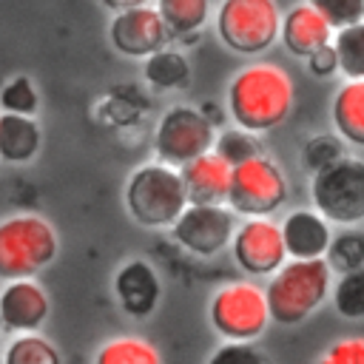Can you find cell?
Listing matches in <instances>:
<instances>
[{"instance_id":"6da1fadb","label":"cell","mask_w":364,"mask_h":364,"mask_svg":"<svg viewBox=\"0 0 364 364\" xmlns=\"http://www.w3.org/2000/svg\"><path fill=\"white\" fill-rule=\"evenodd\" d=\"M293 80L276 63H250L228 85V114L239 131L264 134L279 128L293 111Z\"/></svg>"},{"instance_id":"7a4b0ae2","label":"cell","mask_w":364,"mask_h":364,"mask_svg":"<svg viewBox=\"0 0 364 364\" xmlns=\"http://www.w3.org/2000/svg\"><path fill=\"white\" fill-rule=\"evenodd\" d=\"M330 267L324 259L313 262H284L264 287L267 316L276 324L293 327L316 313L330 296Z\"/></svg>"},{"instance_id":"3957f363","label":"cell","mask_w":364,"mask_h":364,"mask_svg":"<svg viewBox=\"0 0 364 364\" xmlns=\"http://www.w3.org/2000/svg\"><path fill=\"white\" fill-rule=\"evenodd\" d=\"M57 230L37 213H17L0 219V279L23 282L34 279L57 259Z\"/></svg>"},{"instance_id":"277c9868","label":"cell","mask_w":364,"mask_h":364,"mask_svg":"<svg viewBox=\"0 0 364 364\" xmlns=\"http://www.w3.org/2000/svg\"><path fill=\"white\" fill-rule=\"evenodd\" d=\"M125 208L142 228H171L188 208L179 171L162 162L139 165L125 182Z\"/></svg>"},{"instance_id":"5b68a950","label":"cell","mask_w":364,"mask_h":364,"mask_svg":"<svg viewBox=\"0 0 364 364\" xmlns=\"http://www.w3.org/2000/svg\"><path fill=\"white\" fill-rule=\"evenodd\" d=\"M279 6L273 0H225L216 6V34L225 48L253 57L279 37Z\"/></svg>"},{"instance_id":"8992f818","label":"cell","mask_w":364,"mask_h":364,"mask_svg":"<svg viewBox=\"0 0 364 364\" xmlns=\"http://www.w3.org/2000/svg\"><path fill=\"white\" fill-rule=\"evenodd\" d=\"M208 318L222 338L250 344L267 330L270 321L264 290L253 282H230L213 293L208 304Z\"/></svg>"},{"instance_id":"52a82bcc","label":"cell","mask_w":364,"mask_h":364,"mask_svg":"<svg viewBox=\"0 0 364 364\" xmlns=\"http://www.w3.org/2000/svg\"><path fill=\"white\" fill-rule=\"evenodd\" d=\"M316 213L327 225L364 222V159L344 156L338 165L321 171L310 182Z\"/></svg>"},{"instance_id":"ba28073f","label":"cell","mask_w":364,"mask_h":364,"mask_svg":"<svg viewBox=\"0 0 364 364\" xmlns=\"http://www.w3.org/2000/svg\"><path fill=\"white\" fill-rule=\"evenodd\" d=\"M230 213H242L247 219H267L287 202V179L282 168L264 154L230 168L228 188Z\"/></svg>"},{"instance_id":"9c48e42d","label":"cell","mask_w":364,"mask_h":364,"mask_svg":"<svg viewBox=\"0 0 364 364\" xmlns=\"http://www.w3.org/2000/svg\"><path fill=\"white\" fill-rule=\"evenodd\" d=\"M216 128L193 105H171L156 125L154 151L162 165L182 168L213 151Z\"/></svg>"},{"instance_id":"30bf717a","label":"cell","mask_w":364,"mask_h":364,"mask_svg":"<svg viewBox=\"0 0 364 364\" xmlns=\"http://www.w3.org/2000/svg\"><path fill=\"white\" fill-rule=\"evenodd\" d=\"M236 230V219L225 205H188L171 225V236L188 253L210 259L222 253Z\"/></svg>"},{"instance_id":"8fae6325","label":"cell","mask_w":364,"mask_h":364,"mask_svg":"<svg viewBox=\"0 0 364 364\" xmlns=\"http://www.w3.org/2000/svg\"><path fill=\"white\" fill-rule=\"evenodd\" d=\"M108 40L119 54L134 60H148L151 54L165 48L168 31L154 3H128L122 11L111 17Z\"/></svg>"},{"instance_id":"7c38bea8","label":"cell","mask_w":364,"mask_h":364,"mask_svg":"<svg viewBox=\"0 0 364 364\" xmlns=\"http://www.w3.org/2000/svg\"><path fill=\"white\" fill-rule=\"evenodd\" d=\"M230 253L239 270H245L247 276H270L287 259L279 225L270 219H247L245 225H239L230 239Z\"/></svg>"},{"instance_id":"4fadbf2b","label":"cell","mask_w":364,"mask_h":364,"mask_svg":"<svg viewBox=\"0 0 364 364\" xmlns=\"http://www.w3.org/2000/svg\"><path fill=\"white\" fill-rule=\"evenodd\" d=\"M48 310H51V301L34 279L6 282L0 290V321L6 333H14V336L37 333L48 318Z\"/></svg>"},{"instance_id":"5bb4252c","label":"cell","mask_w":364,"mask_h":364,"mask_svg":"<svg viewBox=\"0 0 364 364\" xmlns=\"http://www.w3.org/2000/svg\"><path fill=\"white\" fill-rule=\"evenodd\" d=\"M114 296L125 316L148 318L162 296V282L145 259H131L114 273Z\"/></svg>"},{"instance_id":"9a60e30c","label":"cell","mask_w":364,"mask_h":364,"mask_svg":"<svg viewBox=\"0 0 364 364\" xmlns=\"http://www.w3.org/2000/svg\"><path fill=\"white\" fill-rule=\"evenodd\" d=\"M282 233V245L284 253L290 256V262H313V259H324L327 247H330V225L316 213V210H293L284 216V222L279 225Z\"/></svg>"},{"instance_id":"2e32d148","label":"cell","mask_w":364,"mask_h":364,"mask_svg":"<svg viewBox=\"0 0 364 364\" xmlns=\"http://www.w3.org/2000/svg\"><path fill=\"white\" fill-rule=\"evenodd\" d=\"M279 37L284 43V48L293 57H310L318 48L333 43V28L327 26V20L313 9V3H299L293 6L282 23H279Z\"/></svg>"},{"instance_id":"e0dca14e","label":"cell","mask_w":364,"mask_h":364,"mask_svg":"<svg viewBox=\"0 0 364 364\" xmlns=\"http://www.w3.org/2000/svg\"><path fill=\"white\" fill-rule=\"evenodd\" d=\"M179 179L185 188L188 205H222L228 202L230 168L210 151L179 168Z\"/></svg>"},{"instance_id":"ac0fdd59","label":"cell","mask_w":364,"mask_h":364,"mask_svg":"<svg viewBox=\"0 0 364 364\" xmlns=\"http://www.w3.org/2000/svg\"><path fill=\"white\" fill-rule=\"evenodd\" d=\"M43 131L34 117L0 114V159L11 165L31 162L40 154Z\"/></svg>"},{"instance_id":"d6986e66","label":"cell","mask_w":364,"mask_h":364,"mask_svg":"<svg viewBox=\"0 0 364 364\" xmlns=\"http://www.w3.org/2000/svg\"><path fill=\"white\" fill-rule=\"evenodd\" d=\"M330 117L336 125V136L347 145L364 148V80L344 82L333 97Z\"/></svg>"},{"instance_id":"ffe728a7","label":"cell","mask_w":364,"mask_h":364,"mask_svg":"<svg viewBox=\"0 0 364 364\" xmlns=\"http://www.w3.org/2000/svg\"><path fill=\"white\" fill-rule=\"evenodd\" d=\"M154 9L165 23L168 37H182V40H191L210 14L208 0H159Z\"/></svg>"},{"instance_id":"44dd1931","label":"cell","mask_w":364,"mask_h":364,"mask_svg":"<svg viewBox=\"0 0 364 364\" xmlns=\"http://www.w3.org/2000/svg\"><path fill=\"white\" fill-rule=\"evenodd\" d=\"M142 77L156 91H176V88H185L191 80V63L182 51L162 48L145 60Z\"/></svg>"},{"instance_id":"7402d4cb","label":"cell","mask_w":364,"mask_h":364,"mask_svg":"<svg viewBox=\"0 0 364 364\" xmlns=\"http://www.w3.org/2000/svg\"><path fill=\"white\" fill-rule=\"evenodd\" d=\"M94 364H162V355L142 336H114L97 350Z\"/></svg>"},{"instance_id":"603a6c76","label":"cell","mask_w":364,"mask_h":364,"mask_svg":"<svg viewBox=\"0 0 364 364\" xmlns=\"http://www.w3.org/2000/svg\"><path fill=\"white\" fill-rule=\"evenodd\" d=\"M330 46L336 51L338 71L347 77V82L364 80V23L336 31Z\"/></svg>"},{"instance_id":"cb8c5ba5","label":"cell","mask_w":364,"mask_h":364,"mask_svg":"<svg viewBox=\"0 0 364 364\" xmlns=\"http://www.w3.org/2000/svg\"><path fill=\"white\" fill-rule=\"evenodd\" d=\"M3 364H63V358L48 338L28 333L11 338V344L3 350Z\"/></svg>"},{"instance_id":"d4e9b609","label":"cell","mask_w":364,"mask_h":364,"mask_svg":"<svg viewBox=\"0 0 364 364\" xmlns=\"http://www.w3.org/2000/svg\"><path fill=\"white\" fill-rule=\"evenodd\" d=\"M347 154V145L336 136V134H313L304 145H301V165L316 176L333 165H338Z\"/></svg>"},{"instance_id":"484cf974","label":"cell","mask_w":364,"mask_h":364,"mask_svg":"<svg viewBox=\"0 0 364 364\" xmlns=\"http://www.w3.org/2000/svg\"><path fill=\"white\" fill-rule=\"evenodd\" d=\"M324 262L330 270L353 273L364 267V233L361 230H341L338 236L330 239V247L324 253Z\"/></svg>"},{"instance_id":"4316f807","label":"cell","mask_w":364,"mask_h":364,"mask_svg":"<svg viewBox=\"0 0 364 364\" xmlns=\"http://www.w3.org/2000/svg\"><path fill=\"white\" fill-rule=\"evenodd\" d=\"M330 296L341 318H350V321L364 318V267L338 276V282L330 287Z\"/></svg>"},{"instance_id":"83f0119b","label":"cell","mask_w":364,"mask_h":364,"mask_svg":"<svg viewBox=\"0 0 364 364\" xmlns=\"http://www.w3.org/2000/svg\"><path fill=\"white\" fill-rule=\"evenodd\" d=\"M213 154L228 165V168H236L242 162H250L256 156H262V145L253 134L247 131H239V128H225L216 142H213Z\"/></svg>"},{"instance_id":"f1b7e54d","label":"cell","mask_w":364,"mask_h":364,"mask_svg":"<svg viewBox=\"0 0 364 364\" xmlns=\"http://www.w3.org/2000/svg\"><path fill=\"white\" fill-rule=\"evenodd\" d=\"M40 105V97H37V88L34 82L20 74V77H11L3 88H0V108L3 114H20V117H34Z\"/></svg>"},{"instance_id":"f546056e","label":"cell","mask_w":364,"mask_h":364,"mask_svg":"<svg viewBox=\"0 0 364 364\" xmlns=\"http://www.w3.org/2000/svg\"><path fill=\"white\" fill-rule=\"evenodd\" d=\"M313 9L336 31L364 23V0H313Z\"/></svg>"},{"instance_id":"4dcf8cb0","label":"cell","mask_w":364,"mask_h":364,"mask_svg":"<svg viewBox=\"0 0 364 364\" xmlns=\"http://www.w3.org/2000/svg\"><path fill=\"white\" fill-rule=\"evenodd\" d=\"M208 364H267L264 355L253 347V344H242V341H228L222 344L210 358Z\"/></svg>"},{"instance_id":"1f68e13d","label":"cell","mask_w":364,"mask_h":364,"mask_svg":"<svg viewBox=\"0 0 364 364\" xmlns=\"http://www.w3.org/2000/svg\"><path fill=\"white\" fill-rule=\"evenodd\" d=\"M318 364H364V338L361 336H350L336 341Z\"/></svg>"},{"instance_id":"d6a6232c","label":"cell","mask_w":364,"mask_h":364,"mask_svg":"<svg viewBox=\"0 0 364 364\" xmlns=\"http://www.w3.org/2000/svg\"><path fill=\"white\" fill-rule=\"evenodd\" d=\"M307 71H310L313 77H330V74H336V71H338V63H336L333 46H324V48H318L316 54H310V57H307Z\"/></svg>"},{"instance_id":"836d02e7","label":"cell","mask_w":364,"mask_h":364,"mask_svg":"<svg viewBox=\"0 0 364 364\" xmlns=\"http://www.w3.org/2000/svg\"><path fill=\"white\" fill-rule=\"evenodd\" d=\"M0 364H3V350H0Z\"/></svg>"},{"instance_id":"e575fe53","label":"cell","mask_w":364,"mask_h":364,"mask_svg":"<svg viewBox=\"0 0 364 364\" xmlns=\"http://www.w3.org/2000/svg\"><path fill=\"white\" fill-rule=\"evenodd\" d=\"M0 333H3V321H0Z\"/></svg>"}]
</instances>
